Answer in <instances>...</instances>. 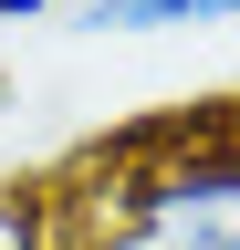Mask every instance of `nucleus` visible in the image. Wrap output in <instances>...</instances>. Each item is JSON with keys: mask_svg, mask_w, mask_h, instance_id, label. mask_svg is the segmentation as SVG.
Returning <instances> with one entry per match:
<instances>
[{"mask_svg": "<svg viewBox=\"0 0 240 250\" xmlns=\"http://www.w3.org/2000/svg\"><path fill=\"white\" fill-rule=\"evenodd\" d=\"M105 250H240V94L105 136Z\"/></svg>", "mask_w": 240, "mask_h": 250, "instance_id": "obj_1", "label": "nucleus"}, {"mask_svg": "<svg viewBox=\"0 0 240 250\" xmlns=\"http://www.w3.org/2000/svg\"><path fill=\"white\" fill-rule=\"evenodd\" d=\"M240 21V0H84L73 31H219Z\"/></svg>", "mask_w": 240, "mask_h": 250, "instance_id": "obj_2", "label": "nucleus"}, {"mask_svg": "<svg viewBox=\"0 0 240 250\" xmlns=\"http://www.w3.org/2000/svg\"><path fill=\"white\" fill-rule=\"evenodd\" d=\"M63 0H0V21H52Z\"/></svg>", "mask_w": 240, "mask_h": 250, "instance_id": "obj_3", "label": "nucleus"}]
</instances>
